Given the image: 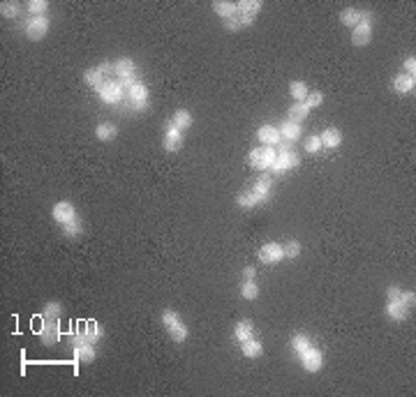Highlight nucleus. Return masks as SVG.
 <instances>
[{
    "mask_svg": "<svg viewBox=\"0 0 416 397\" xmlns=\"http://www.w3.org/2000/svg\"><path fill=\"white\" fill-rule=\"evenodd\" d=\"M275 150H273V146H261V148H254V150H250V166L252 168H259V171H264V168H271L273 162H275Z\"/></svg>",
    "mask_w": 416,
    "mask_h": 397,
    "instance_id": "f257e3e1",
    "label": "nucleus"
},
{
    "mask_svg": "<svg viewBox=\"0 0 416 397\" xmlns=\"http://www.w3.org/2000/svg\"><path fill=\"white\" fill-rule=\"evenodd\" d=\"M370 35H372V16L368 12H361V21L351 32V44L354 46H365L370 42Z\"/></svg>",
    "mask_w": 416,
    "mask_h": 397,
    "instance_id": "f03ea898",
    "label": "nucleus"
},
{
    "mask_svg": "<svg viewBox=\"0 0 416 397\" xmlns=\"http://www.w3.org/2000/svg\"><path fill=\"white\" fill-rule=\"evenodd\" d=\"M296 164H298V155L291 150L289 146H282V150L275 157V162H273L271 168H273V174H284L287 168H294Z\"/></svg>",
    "mask_w": 416,
    "mask_h": 397,
    "instance_id": "7ed1b4c3",
    "label": "nucleus"
},
{
    "mask_svg": "<svg viewBox=\"0 0 416 397\" xmlns=\"http://www.w3.org/2000/svg\"><path fill=\"white\" fill-rule=\"evenodd\" d=\"M49 30V18L47 16H31L26 24V35L31 40H42Z\"/></svg>",
    "mask_w": 416,
    "mask_h": 397,
    "instance_id": "20e7f679",
    "label": "nucleus"
},
{
    "mask_svg": "<svg viewBox=\"0 0 416 397\" xmlns=\"http://www.w3.org/2000/svg\"><path fill=\"white\" fill-rule=\"evenodd\" d=\"M259 259L264 261V264H277V261H282L284 259L282 245H277V242H266V245L259 250Z\"/></svg>",
    "mask_w": 416,
    "mask_h": 397,
    "instance_id": "39448f33",
    "label": "nucleus"
},
{
    "mask_svg": "<svg viewBox=\"0 0 416 397\" xmlns=\"http://www.w3.org/2000/svg\"><path fill=\"white\" fill-rule=\"evenodd\" d=\"M301 362H303V367L308 370V372H319L321 370V362H324V358H321V351L319 349H305L301 354Z\"/></svg>",
    "mask_w": 416,
    "mask_h": 397,
    "instance_id": "423d86ee",
    "label": "nucleus"
},
{
    "mask_svg": "<svg viewBox=\"0 0 416 397\" xmlns=\"http://www.w3.org/2000/svg\"><path fill=\"white\" fill-rule=\"evenodd\" d=\"M183 146V132L178 127H174V122H167V134H164V148L169 152L178 150Z\"/></svg>",
    "mask_w": 416,
    "mask_h": 397,
    "instance_id": "0eeeda50",
    "label": "nucleus"
},
{
    "mask_svg": "<svg viewBox=\"0 0 416 397\" xmlns=\"http://www.w3.org/2000/svg\"><path fill=\"white\" fill-rule=\"evenodd\" d=\"M100 97H102L104 102H109V104L121 102V97H123L121 84H118V81H109V84H102V88H100Z\"/></svg>",
    "mask_w": 416,
    "mask_h": 397,
    "instance_id": "6e6552de",
    "label": "nucleus"
},
{
    "mask_svg": "<svg viewBox=\"0 0 416 397\" xmlns=\"http://www.w3.org/2000/svg\"><path fill=\"white\" fill-rule=\"evenodd\" d=\"M54 220L61 224H67L72 222V220H77V215H74V206L67 204V201H61V204L54 206Z\"/></svg>",
    "mask_w": 416,
    "mask_h": 397,
    "instance_id": "1a4fd4ad",
    "label": "nucleus"
},
{
    "mask_svg": "<svg viewBox=\"0 0 416 397\" xmlns=\"http://www.w3.org/2000/svg\"><path fill=\"white\" fill-rule=\"evenodd\" d=\"M257 138H259L261 144H266V146H277L282 136H280V130H277V127L264 125V127H259V132H257Z\"/></svg>",
    "mask_w": 416,
    "mask_h": 397,
    "instance_id": "9d476101",
    "label": "nucleus"
},
{
    "mask_svg": "<svg viewBox=\"0 0 416 397\" xmlns=\"http://www.w3.org/2000/svg\"><path fill=\"white\" fill-rule=\"evenodd\" d=\"M130 100L137 104V108H144L146 106V100H148V90H146V86L134 84L132 88H130Z\"/></svg>",
    "mask_w": 416,
    "mask_h": 397,
    "instance_id": "9b49d317",
    "label": "nucleus"
},
{
    "mask_svg": "<svg viewBox=\"0 0 416 397\" xmlns=\"http://www.w3.org/2000/svg\"><path fill=\"white\" fill-rule=\"evenodd\" d=\"M308 114H310V108L305 106V102H296L294 106H289V120L291 122H298V125H301L303 120H305V118H308Z\"/></svg>",
    "mask_w": 416,
    "mask_h": 397,
    "instance_id": "f8f14e48",
    "label": "nucleus"
},
{
    "mask_svg": "<svg viewBox=\"0 0 416 397\" xmlns=\"http://www.w3.org/2000/svg\"><path fill=\"white\" fill-rule=\"evenodd\" d=\"M319 138H321V146H328V148H338V146L342 144V134H340L335 127H328Z\"/></svg>",
    "mask_w": 416,
    "mask_h": 397,
    "instance_id": "ddd939ff",
    "label": "nucleus"
},
{
    "mask_svg": "<svg viewBox=\"0 0 416 397\" xmlns=\"http://www.w3.org/2000/svg\"><path fill=\"white\" fill-rule=\"evenodd\" d=\"M280 136L287 138V141H296V138L301 136V125H298V122H291V120L282 122V127H280Z\"/></svg>",
    "mask_w": 416,
    "mask_h": 397,
    "instance_id": "4468645a",
    "label": "nucleus"
},
{
    "mask_svg": "<svg viewBox=\"0 0 416 397\" xmlns=\"http://www.w3.org/2000/svg\"><path fill=\"white\" fill-rule=\"evenodd\" d=\"M414 76H409V74H400V76H395V81H393V88L398 92H411L414 90Z\"/></svg>",
    "mask_w": 416,
    "mask_h": 397,
    "instance_id": "2eb2a0df",
    "label": "nucleus"
},
{
    "mask_svg": "<svg viewBox=\"0 0 416 397\" xmlns=\"http://www.w3.org/2000/svg\"><path fill=\"white\" fill-rule=\"evenodd\" d=\"M114 72L118 74L121 78H130L134 76V62L130 60V58H121V60L114 65Z\"/></svg>",
    "mask_w": 416,
    "mask_h": 397,
    "instance_id": "dca6fc26",
    "label": "nucleus"
},
{
    "mask_svg": "<svg viewBox=\"0 0 416 397\" xmlns=\"http://www.w3.org/2000/svg\"><path fill=\"white\" fill-rule=\"evenodd\" d=\"M74 358L84 362H93L95 360V346L93 344H81V346H74Z\"/></svg>",
    "mask_w": 416,
    "mask_h": 397,
    "instance_id": "f3484780",
    "label": "nucleus"
},
{
    "mask_svg": "<svg viewBox=\"0 0 416 397\" xmlns=\"http://www.w3.org/2000/svg\"><path fill=\"white\" fill-rule=\"evenodd\" d=\"M386 314H388L393 321H404V319H407V314H409V310L402 307L400 302H391V300H388V305H386Z\"/></svg>",
    "mask_w": 416,
    "mask_h": 397,
    "instance_id": "a211bd4d",
    "label": "nucleus"
},
{
    "mask_svg": "<svg viewBox=\"0 0 416 397\" xmlns=\"http://www.w3.org/2000/svg\"><path fill=\"white\" fill-rule=\"evenodd\" d=\"M44 328L42 332H40V337H42L44 344H54L56 340H58V328H56V321H44Z\"/></svg>",
    "mask_w": 416,
    "mask_h": 397,
    "instance_id": "6ab92c4d",
    "label": "nucleus"
},
{
    "mask_svg": "<svg viewBox=\"0 0 416 397\" xmlns=\"http://www.w3.org/2000/svg\"><path fill=\"white\" fill-rule=\"evenodd\" d=\"M213 10H215L217 14L222 18H229L236 14V2H227V0H217V2H213Z\"/></svg>",
    "mask_w": 416,
    "mask_h": 397,
    "instance_id": "aec40b11",
    "label": "nucleus"
},
{
    "mask_svg": "<svg viewBox=\"0 0 416 397\" xmlns=\"http://www.w3.org/2000/svg\"><path fill=\"white\" fill-rule=\"evenodd\" d=\"M289 92H291V97H294L296 102H305V97L310 95L308 86L303 84V81H291V86H289Z\"/></svg>",
    "mask_w": 416,
    "mask_h": 397,
    "instance_id": "412c9836",
    "label": "nucleus"
},
{
    "mask_svg": "<svg viewBox=\"0 0 416 397\" xmlns=\"http://www.w3.org/2000/svg\"><path fill=\"white\" fill-rule=\"evenodd\" d=\"M95 134L100 141H111V138H116L118 130H116V125H111V122H102V125H97Z\"/></svg>",
    "mask_w": 416,
    "mask_h": 397,
    "instance_id": "4be33fe9",
    "label": "nucleus"
},
{
    "mask_svg": "<svg viewBox=\"0 0 416 397\" xmlns=\"http://www.w3.org/2000/svg\"><path fill=\"white\" fill-rule=\"evenodd\" d=\"M340 21H342L344 26H349V28H356V26H358V21H361V12H358V10H354V7H347V10L340 14Z\"/></svg>",
    "mask_w": 416,
    "mask_h": 397,
    "instance_id": "5701e85b",
    "label": "nucleus"
},
{
    "mask_svg": "<svg viewBox=\"0 0 416 397\" xmlns=\"http://www.w3.org/2000/svg\"><path fill=\"white\" fill-rule=\"evenodd\" d=\"M261 10V2H257V0H241V2H236V12L241 14H257Z\"/></svg>",
    "mask_w": 416,
    "mask_h": 397,
    "instance_id": "b1692460",
    "label": "nucleus"
},
{
    "mask_svg": "<svg viewBox=\"0 0 416 397\" xmlns=\"http://www.w3.org/2000/svg\"><path fill=\"white\" fill-rule=\"evenodd\" d=\"M192 125V116H190V111H185V108H181V111H176L174 114V127H178V130H187V127Z\"/></svg>",
    "mask_w": 416,
    "mask_h": 397,
    "instance_id": "393cba45",
    "label": "nucleus"
},
{
    "mask_svg": "<svg viewBox=\"0 0 416 397\" xmlns=\"http://www.w3.org/2000/svg\"><path fill=\"white\" fill-rule=\"evenodd\" d=\"M243 346V354L247 356V358H257V356H261V351H264V346H261L257 340H245V342H241Z\"/></svg>",
    "mask_w": 416,
    "mask_h": 397,
    "instance_id": "a878e982",
    "label": "nucleus"
},
{
    "mask_svg": "<svg viewBox=\"0 0 416 397\" xmlns=\"http://www.w3.org/2000/svg\"><path fill=\"white\" fill-rule=\"evenodd\" d=\"M261 201H266V196L257 194L254 190L250 194H241V196H238V206H243V208H252V206L261 204Z\"/></svg>",
    "mask_w": 416,
    "mask_h": 397,
    "instance_id": "bb28decb",
    "label": "nucleus"
},
{
    "mask_svg": "<svg viewBox=\"0 0 416 397\" xmlns=\"http://www.w3.org/2000/svg\"><path fill=\"white\" fill-rule=\"evenodd\" d=\"M234 335H236V340H238V342H245V340H250V335H252V321H250V319L241 321V324L236 326Z\"/></svg>",
    "mask_w": 416,
    "mask_h": 397,
    "instance_id": "cd10ccee",
    "label": "nucleus"
},
{
    "mask_svg": "<svg viewBox=\"0 0 416 397\" xmlns=\"http://www.w3.org/2000/svg\"><path fill=\"white\" fill-rule=\"evenodd\" d=\"M271 180H273L271 176L261 174L259 178H257V182H254V187H252V190H254L257 194H261V196H266V194H268V190H271Z\"/></svg>",
    "mask_w": 416,
    "mask_h": 397,
    "instance_id": "c85d7f7f",
    "label": "nucleus"
},
{
    "mask_svg": "<svg viewBox=\"0 0 416 397\" xmlns=\"http://www.w3.org/2000/svg\"><path fill=\"white\" fill-rule=\"evenodd\" d=\"M241 294H243V298H247V300H254V298L259 296V286H257L254 280H245V282H243Z\"/></svg>",
    "mask_w": 416,
    "mask_h": 397,
    "instance_id": "c756f323",
    "label": "nucleus"
},
{
    "mask_svg": "<svg viewBox=\"0 0 416 397\" xmlns=\"http://www.w3.org/2000/svg\"><path fill=\"white\" fill-rule=\"evenodd\" d=\"M84 335H86V340H88V344H95L97 340H100V337H102V328H100V326L97 324H88L84 328Z\"/></svg>",
    "mask_w": 416,
    "mask_h": 397,
    "instance_id": "7c9ffc66",
    "label": "nucleus"
},
{
    "mask_svg": "<svg viewBox=\"0 0 416 397\" xmlns=\"http://www.w3.org/2000/svg\"><path fill=\"white\" fill-rule=\"evenodd\" d=\"M310 346H312V344H310V340L305 335H294L291 337V349H294L298 356H301L305 349H310Z\"/></svg>",
    "mask_w": 416,
    "mask_h": 397,
    "instance_id": "2f4dec72",
    "label": "nucleus"
},
{
    "mask_svg": "<svg viewBox=\"0 0 416 397\" xmlns=\"http://www.w3.org/2000/svg\"><path fill=\"white\" fill-rule=\"evenodd\" d=\"M102 76L104 74L100 72V70H88V72L84 74V81L88 86H93V88H102Z\"/></svg>",
    "mask_w": 416,
    "mask_h": 397,
    "instance_id": "473e14b6",
    "label": "nucleus"
},
{
    "mask_svg": "<svg viewBox=\"0 0 416 397\" xmlns=\"http://www.w3.org/2000/svg\"><path fill=\"white\" fill-rule=\"evenodd\" d=\"M167 330H169V335H171L174 342H183V340L187 337V328L183 326V321H178V324L171 326V328H167Z\"/></svg>",
    "mask_w": 416,
    "mask_h": 397,
    "instance_id": "72a5a7b5",
    "label": "nucleus"
},
{
    "mask_svg": "<svg viewBox=\"0 0 416 397\" xmlns=\"http://www.w3.org/2000/svg\"><path fill=\"white\" fill-rule=\"evenodd\" d=\"M47 7H49L47 0H31V2H28V12H31L33 16H44Z\"/></svg>",
    "mask_w": 416,
    "mask_h": 397,
    "instance_id": "f704fd0d",
    "label": "nucleus"
},
{
    "mask_svg": "<svg viewBox=\"0 0 416 397\" xmlns=\"http://www.w3.org/2000/svg\"><path fill=\"white\" fill-rule=\"evenodd\" d=\"M42 314H44V321H56L61 316V305H58V302H49Z\"/></svg>",
    "mask_w": 416,
    "mask_h": 397,
    "instance_id": "c9c22d12",
    "label": "nucleus"
},
{
    "mask_svg": "<svg viewBox=\"0 0 416 397\" xmlns=\"http://www.w3.org/2000/svg\"><path fill=\"white\" fill-rule=\"evenodd\" d=\"M303 148H305V152H310V155L319 152V148H321V138H319V136H308V138H305V144H303Z\"/></svg>",
    "mask_w": 416,
    "mask_h": 397,
    "instance_id": "e433bc0d",
    "label": "nucleus"
},
{
    "mask_svg": "<svg viewBox=\"0 0 416 397\" xmlns=\"http://www.w3.org/2000/svg\"><path fill=\"white\" fill-rule=\"evenodd\" d=\"M222 24H224V28H227L229 32H234V30H238V28H243V24H241V14H238V12H236L234 16L224 18Z\"/></svg>",
    "mask_w": 416,
    "mask_h": 397,
    "instance_id": "4c0bfd02",
    "label": "nucleus"
},
{
    "mask_svg": "<svg viewBox=\"0 0 416 397\" xmlns=\"http://www.w3.org/2000/svg\"><path fill=\"white\" fill-rule=\"evenodd\" d=\"M282 250H284V256H287V259H294V256H298V254H301V245H298L296 240H289L287 245L282 247Z\"/></svg>",
    "mask_w": 416,
    "mask_h": 397,
    "instance_id": "58836bf2",
    "label": "nucleus"
},
{
    "mask_svg": "<svg viewBox=\"0 0 416 397\" xmlns=\"http://www.w3.org/2000/svg\"><path fill=\"white\" fill-rule=\"evenodd\" d=\"M3 16L5 18H14L19 14V2H3Z\"/></svg>",
    "mask_w": 416,
    "mask_h": 397,
    "instance_id": "ea45409f",
    "label": "nucleus"
},
{
    "mask_svg": "<svg viewBox=\"0 0 416 397\" xmlns=\"http://www.w3.org/2000/svg\"><path fill=\"white\" fill-rule=\"evenodd\" d=\"M178 321H181V316H178V314H176L174 310H167V312L162 314V324L167 326V328H171V326H176V324H178Z\"/></svg>",
    "mask_w": 416,
    "mask_h": 397,
    "instance_id": "a19ab883",
    "label": "nucleus"
},
{
    "mask_svg": "<svg viewBox=\"0 0 416 397\" xmlns=\"http://www.w3.org/2000/svg\"><path fill=\"white\" fill-rule=\"evenodd\" d=\"M63 229H65V236H79L81 234V222H79V220H72V222L63 224Z\"/></svg>",
    "mask_w": 416,
    "mask_h": 397,
    "instance_id": "79ce46f5",
    "label": "nucleus"
},
{
    "mask_svg": "<svg viewBox=\"0 0 416 397\" xmlns=\"http://www.w3.org/2000/svg\"><path fill=\"white\" fill-rule=\"evenodd\" d=\"M321 102H324V95H321V92H310V95L305 97V106H308V108L319 106Z\"/></svg>",
    "mask_w": 416,
    "mask_h": 397,
    "instance_id": "37998d69",
    "label": "nucleus"
},
{
    "mask_svg": "<svg viewBox=\"0 0 416 397\" xmlns=\"http://www.w3.org/2000/svg\"><path fill=\"white\" fill-rule=\"evenodd\" d=\"M386 296H388V300L391 302H400V289H395V286H391V289L386 291Z\"/></svg>",
    "mask_w": 416,
    "mask_h": 397,
    "instance_id": "c03bdc74",
    "label": "nucleus"
},
{
    "mask_svg": "<svg viewBox=\"0 0 416 397\" xmlns=\"http://www.w3.org/2000/svg\"><path fill=\"white\" fill-rule=\"evenodd\" d=\"M404 70H407V74H409V76H414V70H416V58H414V56L404 60Z\"/></svg>",
    "mask_w": 416,
    "mask_h": 397,
    "instance_id": "a18cd8bd",
    "label": "nucleus"
},
{
    "mask_svg": "<svg viewBox=\"0 0 416 397\" xmlns=\"http://www.w3.org/2000/svg\"><path fill=\"white\" fill-rule=\"evenodd\" d=\"M243 277H245V280H254V277H257V270H254L252 266H247L245 270H243Z\"/></svg>",
    "mask_w": 416,
    "mask_h": 397,
    "instance_id": "49530a36",
    "label": "nucleus"
},
{
    "mask_svg": "<svg viewBox=\"0 0 416 397\" xmlns=\"http://www.w3.org/2000/svg\"><path fill=\"white\" fill-rule=\"evenodd\" d=\"M100 72H102V74L114 72V65H109V62H102V65H100Z\"/></svg>",
    "mask_w": 416,
    "mask_h": 397,
    "instance_id": "de8ad7c7",
    "label": "nucleus"
}]
</instances>
